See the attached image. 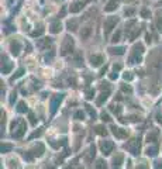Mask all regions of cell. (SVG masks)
Returning <instances> with one entry per match:
<instances>
[{
  "instance_id": "cell-1",
  "label": "cell",
  "mask_w": 162,
  "mask_h": 169,
  "mask_svg": "<svg viewBox=\"0 0 162 169\" xmlns=\"http://www.w3.org/2000/svg\"><path fill=\"white\" fill-rule=\"evenodd\" d=\"M72 48H73V41H72V38H69V37H66L65 41H64V44H62V55H66L69 51H72Z\"/></svg>"
},
{
  "instance_id": "cell-2",
  "label": "cell",
  "mask_w": 162,
  "mask_h": 169,
  "mask_svg": "<svg viewBox=\"0 0 162 169\" xmlns=\"http://www.w3.org/2000/svg\"><path fill=\"white\" fill-rule=\"evenodd\" d=\"M116 23H117V18H109L104 24V34H109L110 31L113 30V27L116 26Z\"/></svg>"
},
{
  "instance_id": "cell-3",
  "label": "cell",
  "mask_w": 162,
  "mask_h": 169,
  "mask_svg": "<svg viewBox=\"0 0 162 169\" xmlns=\"http://www.w3.org/2000/svg\"><path fill=\"white\" fill-rule=\"evenodd\" d=\"M100 147H101L103 154H104V155H109L110 152H111V148H113V142H110V141H103V142L100 144Z\"/></svg>"
},
{
  "instance_id": "cell-4",
  "label": "cell",
  "mask_w": 162,
  "mask_h": 169,
  "mask_svg": "<svg viewBox=\"0 0 162 169\" xmlns=\"http://www.w3.org/2000/svg\"><path fill=\"white\" fill-rule=\"evenodd\" d=\"M90 34H92V27L86 26V27H83V28H82V31H80V38L86 39V38H89V37H90Z\"/></svg>"
},
{
  "instance_id": "cell-5",
  "label": "cell",
  "mask_w": 162,
  "mask_h": 169,
  "mask_svg": "<svg viewBox=\"0 0 162 169\" xmlns=\"http://www.w3.org/2000/svg\"><path fill=\"white\" fill-rule=\"evenodd\" d=\"M61 100H62V95H57L55 97L52 99V102H51V111L55 113V110H57V104L58 103H61Z\"/></svg>"
},
{
  "instance_id": "cell-6",
  "label": "cell",
  "mask_w": 162,
  "mask_h": 169,
  "mask_svg": "<svg viewBox=\"0 0 162 169\" xmlns=\"http://www.w3.org/2000/svg\"><path fill=\"white\" fill-rule=\"evenodd\" d=\"M103 62V58H101L100 55H92L90 56V64H92L93 66H99Z\"/></svg>"
},
{
  "instance_id": "cell-7",
  "label": "cell",
  "mask_w": 162,
  "mask_h": 169,
  "mask_svg": "<svg viewBox=\"0 0 162 169\" xmlns=\"http://www.w3.org/2000/svg\"><path fill=\"white\" fill-rule=\"evenodd\" d=\"M113 134L116 135V137H118V138H123V137H126V135H127V131H124L123 128L113 127Z\"/></svg>"
},
{
  "instance_id": "cell-8",
  "label": "cell",
  "mask_w": 162,
  "mask_h": 169,
  "mask_svg": "<svg viewBox=\"0 0 162 169\" xmlns=\"http://www.w3.org/2000/svg\"><path fill=\"white\" fill-rule=\"evenodd\" d=\"M61 31V23L55 21L51 24V33H59Z\"/></svg>"
},
{
  "instance_id": "cell-9",
  "label": "cell",
  "mask_w": 162,
  "mask_h": 169,
  "mask_svg": "<svg viewBox=\"0 0 162 169\" xmlns=\"http://www.w3.org/2000/svg\"><path fill=\"white\" fill-rule=\"evenodd\" d=\"M83 7V3H80V2H78V3H75L73 6H70V11L72 13H78L79 10Z\"/></svg>"
},
{
  "instance_id": "cell-10",
  "label": "cell",
  "mask_w": 162,
  "mask_h": 169,
  "mask_svg": "<svg viewBox=\"0 0 162 169\" xmlns=\"http://www.w3.org/2000/svg\"><path fill=\"white\" fill-rule=\"evenodd\" d=\"M11 52H13L14 55H18L20 54V45H18V42H16V45L11 44Z\"/></svg>"
},
{
  "instance_id": "cell-11",
  "label": "cell",
  "mask_w": 162,
  "mask_h": 169,
  "mask_svg": "<svg viewBox=\"0 0 162 169\" xmlns=\"http://www.w3.org/2000/svg\"><path fill=\"white\" fill-rule=\"evenodd\" d=\"M114 9H117V3H116V2H110L109 6L106 7V11H111V10H114Z\"/></svg>"
},
{
  "instance_id": "cell-12",
  "label": "cell",
  "mask_w": 162,
  "mask_h": 169,
  "mask_svg": "<svg viewBox=\"0 0 162 169\" xmlns=\"http://www.w3.org/2000/svg\"><path fill=\"white\" fill-rule=\"evenodd\" d=\"M110 51H111V54H117V55H121V54H124V48H111Z\"/></svg>"
},
{
  "instance_id": "cell-13",
  "label": "cell",
  "mask_w": 162,
  "mask_h": 169,
  "mask_svg": "<svg viewBox=\"0 0 162 169\" xmlns=\"http://www.w3.org/2000/svg\"><path fill=\"white\" fill-rule=\"evenodd\" d=\"M95 168L96 169H106V162H103V161H97L96 165H95Z\"/></svg>"
},
{
  "instance_id": "cell-14",
  "label": "cell",
  "mask_w": 162,
  "mask_h": 169,
  "mask_svg": "<svg viewBox=\"0 0 162 169\" xmlns=\"http://www.w3.org/2000/svg\"><path fill=\"white\" fill-rule=\"evenodd\" d=\"M121 161H123V155H118L117 158H114V161H113V162H114V165H117V166H120V165H121V164H120Z\"/></svg>"
},
{
  "instance_id": "cell-15",
  "label": "cell",
  "mask_w": 162,
  "mask_h": 169,
  "mask_svg": "<svg viewBox=\"0 0 162 169\" xmlns=\"http://www.w3.org/2000/svg\"><path fill=\"white\" fill-rule=\"evenodd\" d=\"M106 99H107V93H103V95L100 96V99L97 100V104H99V106H100V104L103 103V102H106Z\"/></svg>"
},
{
  "instance_id": "cell-16",
  "label": "cell",
  "mask_w": 162,
  "mask_h": 169,
  "mask_svg": "<svg viewBox=\"0 0 162 169\" xmlns=\"http://www.w3.org/2000/svg\"><path fill=\"white\" fill-rule=\"evenodd\" d=\"M147 154L151 155V156H154L155 154H157V148H148V149H147Z\"/></svg>"
},
{
  "instance_id": "cell-17",
  "label": "cell",
  "mask_w": 162,
  "mask_h": 169,
  "mask_svg": "<svg viewBox=\"0 0 162 169\" xmlns=\"http://www.w3.org/2000/svg\"><path fill=\"white\" fill-rule=\"evenodd\" d=\"M17 110H18V111H20V113L26 111V110H27V106H26V104H24V103H20V104H18V108H17Z\"/></svg>"
},
{
  "instance_id": "cell-18",
  "label": "cell",
  "mask_w": 162,
  "mask_h": 169,
  "mask_svg": "<svg viewBox=\"0 0 162 169\" xmlns=\"http://www.w3.org/2000/svg\"><path fill=\"white\" fill-rule=\"evenodd\" d=\"M120 35H121V33H120V31H117V34H114V35H113V42L118 41V38H120Z\"/></svg>"
},
{
  "instance_id": "cell-19",
  "label": "cell",
  "mask_w": 162,
  "mask_h": 169,
  "mask_svg": "<svg viewBox=\"0 0 162 169\" xmlns=\"http://www.w3.org/2000/svg\"><path fill=\"white\" fill-rule=\"evenodd\" d=\"M76 118H78V120H83V113L78 111V113H76Z\"/></svg>"
},
{
  "instance_id": "cell-20",
  "label": "cell",
  "mask_w": 162,
  "mask_h": 169,
  "mask_svg": "<svg viewBox=\"0 0 162 169\" xmlns=\"http://www.w3.org/2000/svg\"><path fill=\"white\" fill-rule=\"evenodd\" d=\"M157 26H158V30H159V31H162V20H161V18H158Z\"/></svg>"
},
{
  "instance_id": "cell-21",
  "label": "cell",
  "mask_w": 162,
  "mask_h": 169,
  "mask_svg": "<svg viewBox=\"0 0 162 169\" xmlns=\"http://www.w3.org/2000/svg\"><path fill=\"white\" fill-rule=\"evenodd\" d=\"M96 130L99 134H103V133H106V131H103V127H96Z\"/></svg>"
},
{
  "instance_id": "cell-22",
  "label": "cell",
  "mask_w": 162,
  "mask_h": 169,
  "mask_svg": "<svg viewBox=\"0 0 162 169\" xmlns=\"http://www.w3.org/2000/svg\"><path fill=\"white\" fill-rule=\"evenodd\" d=\"M101 117H103V120H104V121H109V120H110V118H109V116H107V114H104V113L101 114Z\"/></svg>"
},
{
  "instance_id": "cell-23",
  "label": "cell",
  "mask_w": 162,
  "mask_h": 169,
  "mask_svg": "<svg viewBox=\"0 0 162 169\" xmlns=\"http://www.w3.org/2000/svg\"><path fill=\"white\" fill-rule=\"evenodd\" d=\"M142 16H145V18H147V16H148V11H147V10H144V11H142Z\"/></svg>"
},
{
  "instance_id": "cell-24",
  "label": "cell",
  "mask_w": 162,
  "mask_h": 169,
  "mask_svg": "<svg viewBox=\"0 0 162 169\" xmlns=\"http://www.w3.org/2000/svg\"><path fill=\"white\" fill-rule=\"evenodd\" d=\"M157 169H162V165H159V162H158V165H157Z\"/></svg>"
},
{
  "instance_id": "cell-25",
  "label": "cell",
  "mask_w": 162,
  "mask_h": 169,
  "mask_svg": "<svg viewBox=\"0 0 162 169\" xmlns=\"http://www.w3.org/2000/svg\"><path fill=\"white\" fill-rule=\"evenodd\" d=\"M159 123H162V117H159Z\"/></svg>"
}]
</instances>
